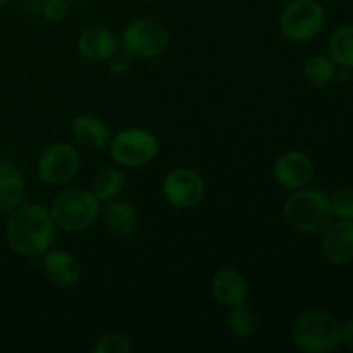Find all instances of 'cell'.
<instances>
[{"label": "cell", "instance_id": "1", "mask_svg": "<svg viewBox=\"0 0 353 353\" xmlns=\"http://www.w3.org/2000/svg\"><path fill=\"white\" fill-rule=\"evenodd\" d=\"M6 223V240L10 250L23 257H41L55 240V223L50 210L38 203H21L10 210Z\"/></svg>", "mask_w": 353, "mask_h": 353}, {"label": "cell", "instance_id": "2", "mask_svg": "<svg viewBox=\"0 0 353 353\" xmlns=\"http://www.w3.org/2000/svg\"><path fill=\"white\" fill-rule=\"evenodd\" d=\"M283 216L293 230L305 234H323L334 217L330 196L310 188L292 192L283 203Z\"/></svg>", "mask_w": 353, "mask_h": 353}, {"label": "cell", "instance_id": "3", "mask_svg": "<svg viewBox=\"0 0 353 353\" xmlns=\"http://www.w3.org/2000/svg\"><path fill=\"white\" fill-rule=\"evenodd\" d=\"M292 338L302 352L327 353L340 345V323L326 310H305L293 323Z\"/></svg>", "mask_w": 353, "mask_h": 353}, {"label": "cell", "instance_id": "4", "mask_svg": "<svg viewBox=\"0 0 353 353\" xmlns=\"http://www.w3.org/2000/svg\"><path fill=\"white\" fill-rule=\"evenodd\" d=\"M50 216L55 226L61 230L79 233L88 230L99 219L100 200L93 195L92 190H64L52 202Z\"/></svg>", "mask_w": 353, "mask_h": 353}, {"label": "cell", "instance_id": "5", "mask_svg": "<svg viewBox=\"0 0 353 353\" xmlns=\"http://www.w3.org/2000/svg\"><path fill=\"white\" fill-rule=\"evenodd\" d=\"M326 10L317 0H293L279 16V31L295 43H305L321 33Z\"/></svg>", "mask_w": 353, "mask_h": 353}, {"label": "cell", "instance_id": "6", "mask_svg": "<svg viewBox=\"0 0 353 353\" xmlns=\"http://www.w3.org/2000/svg\"><path fill=\"white\" fill-rule=\"evenodd\" d=\"M169 31L159 21L150 17L134 19L124 28L121 45L133 59H154L169 47Z\"/></svg>", "mask_w": 353, "mask_h": 353}, {"label": "cell", "instance_id": "7", "mask_svg": "<svg viewBox=\"0 0 353 353\" xmlns=\"http://www.w3.org/2000/svg\"><path fill=\"white\" fill-rule=\"evenodd\" d=\"M110 155L123 168H143L159 154V140L143 128H128L110 138Z\"/></svg>", "mask_w": 353, "mask_h": 353}, {"label": "cell", "instance_id": "8", "mask_svg": "<svg viewBox=\"0 0 353 353\" xmlns=\"http://www.w3.org/2000/svg\"><path fill=\"white\" fill-rule=\"evenodd\" d=\"M81 159L74 147L69 143H54L41 152L37 162V174L50 186H61L74 179Z\"/></svg>", "mask_w": 353, "mask_h": 353}, {"label": "cell", "instance_id": "9", "mask_svg": "<svg viewBox=\"0 0 353 353\" xmlns=\"http://www.w3.org/2000/svg\"><path fill=\"white\" fill-rule=\"evenodd\" d=\"M162 193L172 207L193 209L200 205L205 196V183L196 171L190 168H176L165 174Z\"/></svg>", "mask_w": 353, "mask_h": 353}, {"label": "cell", "instance_id": "10", "mask_svg": "<svg viewBox=\"0 0 353 353\" xmlns=\"http://www.w3.org/2000/svg\"><path fill=\"white\" fill-rule=\"evenodd\" d=\"M276 183L285 190L305 188L314 178V162L307 154L300 150H290L279 155L272 168Z\"/></svg>", "mask_w": 353, "mask_h": 353}, {"label": "cell", "instance_id": "11", "mask_svg": "<svg viewBox=\"0 0 353 353\" xmlns=\"http://www.w3.org/2000/svg\"><path fill=\"white\" fill-rule=\"evenodd\" d=\"M323 252L331 264L343 265L353 261V221L338 219L323 233Z\"/></svg>", "mask_w": 353, "mask_h": 353}, {"label": "cell", "instance_id": "12", "mask_svg": "<svg viewBox=\"0 0 353 353\" xmlns=\"http://www.w3.org/2000/svg\"><path fill=\"white\" fill-rule=\"evenodd\" d=\"M43 271L48 281L59 288H71L81 278V264L68 250H48L43 255Z\"/></svg>", "mask_w": 353, "mask_h": 353}, {"label": "cell", "instance_id": "13", "mask_svg": "<svg viewBox=\"0 0 353 353\" xmlns=\"http://www.w3.org/2000/svg\"><path fill=\"white\" fill-rule=\"evenodd\" d=\"M210 292L212 296L216 299V302H219L221 305L231 307L240 305L247 300L248 295V285L245 276L241 274L236 269H221L216 274L212 276V281H210Z\"/></svg>", "mask_w": 353, "mask_h": 353}, {"label": "cell", "instance_id": "14", "mask_svg": "<svg viewBox=\"0 0 353 353\" xmlns=\"http://www.w3.org/2000/svg\"><path fill=\"white\" fill-rule=\"evenodd\" d=\"M76 48L86 61L103 62L119 50V40L105 28H88L79 34Z\"/></svg>", "mask_w": 353, "mask_h": 353}, {"label": "cell", "instance_id": "15", "mask_svg": "<svg viewBox=\"0 0 353 353\" xmlns=\"http://www.w3.org/2000/svg\"><path fill=\"white\" fill-rule=\"evenodd\" d=\"M72 137L79 145L92 150H102L112 138L110 128L93 114H81L72 123Z\"/></svg>", "mask_w": 353, "mask_h": 353}, {"label": "cell", "instance_id": "16", "mask_svg": "<svg viewBox=\"0 0 353 353\" xmlns=\"http://www.w3.org/2000/svg\"><path fill=\"white\" fill-rule=\"evenodd\" d=\"M24 202V179L16 165L0 159V212H10Z\"/></svg>", "mask_w": 353, "mask_h": 353}, {"label": "cell", "instance_id": "17", "mask_svg": "<svg viewBox=\"0 0 353 353\" xmlns=\"http://www.w3.org/2000/svg\"><path fill=\"white\" fill-rule=\"evenodd\" d=\"M105 224L114 234L128 236L137 230L138 214L130 202L114 199L105 209Z\"/></svg>", "mask_w": 353, "mask_h": 353}, {"label": "cell", "instance_id": "18", "mask_svg": "<svg viewBox=\"0 0 353 353\" xmlns=\"http://www.w3.org/2000/svg\"><path fill=\"white\" fill-rule=\"evenodd\" d=\"M228 330L240 338L252 336L261 326V317L257 310L248 303H240V305L231 307L230 314L226 317Z\"/></svg>", "mask_w": 353, "mask_h": 353}, {"label": "cell", "instance_id": "19", "mask_svg": "<svg viewBox=\"0 0 353 353\" xmlns=\"http://www.w3.org/2000/svg\"><path fill=\"white\" fill-rule=\"evenodd\" d=\"M124 185H126V179L119 169H102L93 179L92 193L100 202H110L121 195Z\"/></svg>", "mask_w": 353, "mask_h": 353}, {"label": "cell", "instance_id": "20", "mask_svg": "<svg viewBox=\"0 0 353 353\" xmlns=\"http://www.w3.org/2000/svg\"><path fill=\"white\" fill-rule=\"evenodd\" d=\"M330 57L341 68H353V26H343L334 31L327 43Z\"/></svg>", "mask_w": 353, "mask_h": 353}, {"label": "cell", "instance_id": "21", "mask_svg": "<svg viewBox=\"0 0 353 353\" xmlns=\"http://www.w3.org/2000/svg\"><path fill=\"white\" fill-rule=\"evenodd\" d=\"M303 76L314 86H324L336 76V64L326 55H314L303 64Z\"/></svg>", "mask_w": 353, "mask_h": 353}, {"label": "cell", "instance_id": "22", "mask_svg": "<svg viewBox=\"0 0 353 353\" xmlns=\"http://www.w3.org/2000/svg\"><path fill=\"white\" fill-rule=\"evenodd\" d=\"M133 350L130 338L121 333H107L93 345V353H130Z\"/></svg>", "mask_w": 353, "mask_h": 353}, {"label": "cell", "instance_id": "23", "mask_svg": "<svg viewBox=\"0 0 353 353\" xmlns=\"http://www.w3.org/2000/svg\"><path fill=\"white\" fill-rule=\"evenodd\" d=\"M333 216L343 221H353V190L338 188L330 196Z\"/></svg>", "mask_w": 353, "mask_h": 353}, {"label": "cell", "instance_id": "24", "mask_svg": "<svg viewBox=\"0 0 353 353\" xmlns=\"http://www.w3.org/2000/svg\"><path fill=\"white\" fill-rule=\"evenodd\" d=\"M68 14V0H45L43 16L50 23H59Z\"/></svg>", "mask_w": 353, "mask_h": 353}, {"label": "cell", "instance_id": "25", "mask_svg": "<svg viewBox=\"0 0 353 353\" xmlns=\"http://www.w3.org/2000/svg\"><path fill=\"white\" fill-rule=\"evenodd\" d=\"M131 61H133V57H131L126 50H123V52L117 50L116 54L110 57V64H109L110 74H114V76L126 74L131 68Z\"/></svg>", "mask_w": 353, "mask_h": 353}, {"label": "cell", "instance_id": "26", "mask_svg": "<svg viewBox=\"0 0 353 353\" xmlns=\"http://www.w3.org/2000/svg\"><path fill=\"white\" fill-rule=\"evenodd\" d=\"M340 343L348 350H353V319L340 324Z\"/></svg>", "mask_w": 353, "mask_h": 353}, {"label": "cell", "instance_id": "27", "mask_svg": "<svg viewBox=\"0 0 353 353\" xmlns=\"http://www.w3.org/2000/svg\"><path fill=\"white\" fill-rule=\"evenodd\" d=\"M9 2V0H0V6H3V3H7Z\"/></svg>", "mask_w": 353, "mask_h": 353}]
</instances>
